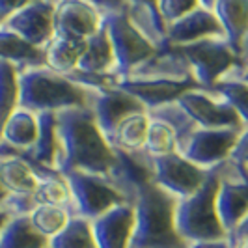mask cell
<instances>
[{
  "label": "cell",
  "mask_w": 248,
  "mask_h": 248,
  "mask_svg": "<svg viewBox=\"0 0 248 248\" xmlns=\"http://www.w3.org/2000/svg\"><path fill=\"white\" fill-rule=\"evenodd\" d=\"M90 108L93 110L95 122L107 138L116 131V127L122 124L125 118L138 114V112H148L140 101H137L133 95H129L127 92L120 90L118 86L93 92V99H92Z\"/></svg>",
  "instance_id": "2e32d148"
},
{
  "label": "cell",
  "mask_w": 248,
  "mask_h": 248,
  "mask_svg": "<svg viewBox=\"0 0 248 248\" xmlns=\"http://www.w3.org/2000/svg\"><path fill=\"white\" fill-rule=\"evenodd\" d=\"M175 49L188 63L196 84L203 90H213L215 84H218L239 65V56L224 37L202 39Z\"/></svg>",
  "instance_id": "8992f818"
},
{
  "label": "cell",
  "mask_w": 248,
  "mask_h": 248,
  "mask_svg": "<svg viewBox=\"0 0 248 248\" xmlns=\"http://www.w3.org/2000/svg\"><path fill=\"white\" fill-rule=\"evenodd\" d=\"M241 237H248V215L241 220V224L237 226L235 230L228 235V239L230 241H235V239H241Z\"/></svg>",
  "instance_id": "8d00e7d4"
},
{
  "label": "cell",
  "mask_w": 248,
  "mask_h": 248,
  "mask_svg": "<svg viewBox=\"0 0 248 248\" xmlns=\"http://www.w3.org/2000/svg\"><path fill=\"white\" fill-rule=\"evenodd\" d=\"M21 88H19V69L13 63L0 60V138L6 122L19 107Z\"/></svg>",
  "instance_id": "4316f807"
},
{
  "label": "cell",
  "mask_w": 248,
  "mask_h": 248,
  "mask_svg": "<svg viewBox=\"0 0 248 248\" xmlns=\"http://www.w3.org/2000/svg\"><path fill=\"white\" fill-rule=\"evenodd\" d=\"M241 133L239 129H194L177 144V153L200 168L213 170L230 161Z\"/></svg>",
  "instance_id": "ba28073f"
},
{
  "label": "cell",
  "mask_w": 248,
  "mask_h": 248,
  "mask_svg": "<svg viewBox=\"0 0 248 248\" xmlns=\"http://www.w3.org/2000/svg\"><path fill=\"white\" fill-rule=\"evenodd\" d=\"M73 196V217H82L90 222L97 220L105 213L131 203L124 194L112 185L107 177L86 172H69L63 175Z\"/></svg>",
  "instance_id": "52a82bcc"
},
{
  "label": "cell",
  "mask_w": 248,
  "mask_h": 248,
  "mask_svg": "<svg viewBox=\"0 0 248 248\" xmlns=\"http://www.w3.org/2000/svg\"><path fill=\"white\" fill-rule=\"evenodd\" d=\"M218 170L220 188L217 196V211L226 233L230 235L248 215V183L232 161L222 162Z\"/></svg>",
  "instance_id": "7c38bea8"
},
{
  "label": "cell",
  "mask_w": 248,
  "mask_h": 248,
  "mask_svg": "<svg viewBox=\"0 0 248 248\" xmlns=\"http://www.w3.org/2000/svg\"><path fill=\"white\" fill-rule=\"evenodd\" d=\"M97 248H129L135 232V207L118 205L92 222Z\"/></svg>",
  "instance_id": "e0dca14e"
},
{
  "label": "cell",
  "mask_w": 248,
  "mask_h": 248,
  "mask_svg": "<svg viewBox=\"0 0 248 248\" xmlns=\"http://www.w3.org/2000/svg\"><path fill=\"white\" fill-rule=\"evenodd\" d=\"M2 25H4V23H2V19H0V26H2Z\"/></svg>",
  "instance_id": "60d3db41"
},
{
  "label": "cell",
  "mask_w": 248,
  "mask_h": 248,
  "mask_svg": "<svg viewBox=\"0 0 248 248\" xmlns=\"http://www.w3.org/2000/svg\"><path fill=\"white\" fill-rule=\"evenodd\" d=\"M37 133H39L37 114L25 108H17L4 125L0 142L17 151H28L34 148Z\"/></svg>",
  "instance_id": "44dd1931"
},
{
  "label": "cell",
  "mask_w": 248,
  "mask_h": 248,
  "mask_svg": "<svg viewBox=\"0 0 248 248\" xmlns=\"http://www.w3.org/2000/svg\"><path fill=\"white\" fill-rule=\"evenodd\" d=\"M0 248H49V239L37 233L26 217H10L0 232Z\"/></svg>",
  "instance_id": "d4e9b609"
},
{
  "label": "cell",
  "mask_w": 248,
  "mask_h": 248,
  "mask_svg": "<svg viewBox=\"0 0 248 248\" xmlns=\"http://www.w3.org/2000/svg\"><path fill=\"white\" fill-rule=\"evenodd\" d=\"M19 107L34 114L62 112L92 107L93 90L75 84L69 77L45 67H32L19 73Z\"/></svg>",
  "instance_id": "3957f363"
},
{
  "label": "cell",
  "mask_w": 248,
  "mask_h": 248,
  "mask_svg": "<svg viewBox=\"0 0 248 248\" xmlns=\"http://www.w3.org/2000/svg\"><path fill=\"white\" fill-rule=\"evenodd\" d=\"M32 226L36 228L37 233L45 237V239H52L56 237L67 222L71 220V213L63 207H54V205H39L34 211L28 215Z\"/></svg>",
  "instance_id": "f546056e"
},
{
  "label": "cell",
  "mask_w": 248,
  "mask_h": 248,
  "mask_svg": "<svg viewBox=\"0 0 248 248\" xmlns=\"http://www.w3.org/2000/svg\"><path fill=\"white\" fill-rule=\"evenodd\" d=\"M230 159L237 164H248V127L243 129V133L239 135V140H237Z\"/></svg>",
  "instance_id": "e575fe53"
},
{
  "label": "cell",
  "mask_w": 248,
  "mask_h": 248,
  "mask_svg": "<svg viewBox=\"0 0 248 248\" xmlns=\"http://www.w3.org/2000/svg\"><path fill=\"white\" fill-rule=\"evenodd\" d=\"M118 88L133 95L148 112L175 103L185 92L200 88L196 80H166V78H120Z\"/></svg>",
  "instance_id": "5bb4252c"
},
{
  "label": "cell",
  "mask_w": 248,
  "mask_h": 248,
  "mask_svg": "<svg viewBox=\"0 0 248 248\" xmlns=\"http://www.w3.org/2000/svg\"><path fill=\"white\" fill-rule=\"evenodd\" d=\"M103 26V15L93 2L62 0L56 2L54 12V37L88 41Z\"/></svg>",
  "instance_id": "4fadbf2b"
},
{
  "label": "cell",
  "mask_w": 248,
  "mask_h": 248,
  "mask_svg": "<svg viewBox=\"0 0 248 248\" xmlns=\"http://www.w3.org/2000/svg\"><path fill=\"white\" fill-rule=\"evenodd\" d=\"M177 202L155 183L144 186L133 202L135 232L129 248H190L175 226Z\"/></svg>",
  "instance_id": "7a4b0ae2"
},
{
  "label": "cell",
  "mask_w": 248,
  "mask_h": 248,
  "mask_svg": "<svg viewBox=\"0 0 248 248\" xmlns=\"http://www.w3.org/2000/svg\"><path fill=\"white\" fill-rule=\"evenodd\" d=\"M8 220H10V215L0 209V232H2V228L6 226V222H8Z\"/></svg>",
  "instance_id": "ab89813d"
},
{
  "label": "cell",
  "mask_w": 248,
  "mask_h": 248,
  "mask_svg": "<svg viewBox=\"0 0 248 248\" xmlns=\"http://www.w3.org/2000/svg\"><path fill=\"white\" fill-rule=\"evenodd\" d=\"M175 105L185 112L196 129H245L237 112L211 90H188Z\"/></svg>",
  "instance_id": "9c48e42d"
},
{
  "label": "cell",
  "mask_w": 248,
  "mask_h": 248,
  "mask_svg": "<svg viewBox=\"0 0 248 248\" xmlns=\"http://www.w3.org/2000/svg\"><path fill=\"white\" fill-rule=\"evenodd\" d=\"M0 181L12 194H32L39 177L23 157L0 153Z\"/></svg>",
  "instance_id": "603a6c76"
},
{
  "label": "cell",
  "mask_w": 248,
  "mask_h": 248,
  "mask_svg": "<svg viewBox=\"0 0 248 248\" xmlns=\"http://www.w3.org/2000/svg\"><path fill=\"white\" fill-rule=\"evenodd\" d=\"M149 129V114L138 112L129 118H125L122 124L116 127V131L107 138L112 149L122 151H140L146 148V138Z\"/></svg>",
  "instance_id": "cb8c5ba5"
},
{
  "label": "cell",
  "mask_w": 248,
  "mask_h": 248,
  "mask_svg": "<svg viewBox=\"0 0 248 248\" xmlns=\"http://www.w3.org/2000/svg\"><path fill=\"white\" fill-rule=\"evenodd\" d=\"M0 60L13 63L19 73L32 67H45V49H37L12 30L0 26Z\"/></svg>",
  "instance_id": "ffe728a7"
},
{
  "label": "cell",
  "mask_w": 248,
  "mask_h": 248,
  "mask_svg": "<svg viewBox=\"0 0 248 248\" xmlns=\"http://www.w3.org/2000/svg\"><path fill=\"white\" fill-rule=\"evenodd\" d=\"M78 71L84 73H114L116 75V56L112 49L110 37L105 25L101 30L86 41V49L78 62Z\"/></svg>",
  "instance_id": "7402d4cb"
},
{
  "label": "cell",
  "mask_w": 248,
  "mask_h": 248,
  "mask_svg": "<svg viewBox=\"0 0 248 248\" xmlns=\"http://www.w3.org/2000/svg\"><path fill=\"white\" fill-rule=\"evenodd\" d=\"M228 77H233L243 80L245 84H248V36L245 37L243 45H241V52H239V65ZM226 78V77H224Z\"/></svg>",
  "instance_id": "836d02e7"
},
{
  "label": "cell",
  "mask_w": 248,
  "mask_h": 248,
  "mask_svg": "<svg viewBox=\"0 0 248 248\" xmlns=\"http://www.w3.org/2000/svg\"><path fill=\"white\" fill-rule=\"evenodd\" d=\"M233 248H248V237H241V239H235L232 241Z\"/></svg>",
  "instance_id": "f35d334b"
},
{
  "label": "cell",
  "mask_w": 248,
  "mask_h": 248,
  "mask_svg": "<svg viewBox=\"0 0 248 248\" xmlns=\"http://www.w3.org/2000/svg\"><path fill=\"white\" fill-rule=\"evenodd\" d=\"M103 25L110 37L116 56V75L120 78L129 77L159 52L129 21L125 15V4L118 12L105 13Z\"/></svg>",
  "instance_id": "5b68a950"
},
{
  "label": "cell",
  "mask_w": 248,
  "mask_h": 248,
  "mask_svg": "<svg viewBox=\"0 0 248 248\" xmlns=\"http://www.w3.org/2000/svg\"><path fill=\"white\" fill-rule=\"evenodd\" d=\"M32 198H34L36 207H39V205H54V207H63L69 213L73 211L71 188H69L63 175L39 179L36 190L32 192Z\"/></svg>",
  "instance_id": "83f0119b"
},
{
  "label": "cell",
  "mask_w": 248,
  "mask_h": 248,
  "mask_svg": "<svg viewBox=\"0 0 248 248\" xmlns=\"http://www.w3.org/2000/svg\"><path fill=\"white\" fill-rule=\"evenodd\" d=\"M211 8L222 26L228 45L239 56L241 45L248 36V0H217L211 2Z\"/></svg>",
  "instance_id": "d6986e66"
},
{
  "label": "cell",
  "mask_w": 248,
  "mask_h": 248,
  "mask_svg": "<svg viewBox=\"0 0 248 248\" xmlns=\"http://www.w3.org/2000/svg\"><path fill=\"white\" fill-rule=\"evenodd\" d=\"M84 49H86V41L54 37L45 49L47 67L62 75L71 73L78 67Z\"/></svg>",
  "instance_id": "484cf974"
},
{
  "label": "cell",
  "mask_w": 248,
  "mask_h": 248,
  "mask_svg": "<svg viewBox=\"0 0 248 248\" xmlns=\"http://www.w3.org/2000/svg\"><path fill=\"white\" fill-rule=\"evenodd\" d=\"M10 196H12V192H10V190L4 186V183L0 181V207H2V203H4L6 200L10 198Z\"/></svg>",
  "instance_id": "74e56055"
},
{
  "label": "cell",
  "mask_w": 248,
  "mask_h": 248,
  "mask_svg": "<svg viewBox=\"0 0 248 248\" xmlns=\"http://www.w3.org/2000/svg\"><path fill=\"white\" fill-rule=\"evenodd\" d=\"M54 12L56 2L52 0L26 2L2 26L19 34L37 49H47V45L54 39Z\"/></svg>",
  "instance_id": "8fae6325"
},
{
  "label": "cell",
  "mask_w": 248,
  "mask_h": 248,
  "mask_svg": "<svg viewBox=\"0 0 248 248\" xmlns=\"http://www.w3.org/2000/svg\"><path fill=\"white\" fill-rule=\"evenodd\" d=\"M157 4H159V10H161L162 17L168 25L183 19L186 13H190L198 6L196 0H161Z\"/></svg>",
  "instance_id": "d6a6232c"
},
{
  "label": "cell",
  "mask_w": 248,
  "mask_h": 248,
  "mask_svg": "<svg viewBox=\"0 0 248 248\" xmlns=\"http://www.w3.org/2000/svg\"><path fill=\"white\" fill-rule=\"evenodd\" d=\"M125 15L157 50H166L172 47L168 41V23L164 21L157 2L129 0L125 2Z\"/></svg>",
  "instance_id": "ac0fdd59"
},
{
  "label": "cell",
  "mask_w": 248,
  "mask_h": 248,
  "mask_svg": "<svg viewBox=\"0 0 248 248\" xmlns=\"http://www.w3.org/2000/svg\"><path fill=\"white\" fill-rule=\"evenodd\" d=\"M211 92H215L220 99H224L233 110L237 112V116L241 118V122L245 125V129L248 127V84H245L243 80L233 78V77H226L218 84H215Z\"/></svg>",
  "instance_id": "4dcf8cb0"
},
{
  "label": "cell",
  "mask_w": 248,
  "mask_h": 248,
  "mask_svg": "<svg viewBox=\"0 0 248 248\" xmlns=\"http://www.w3.org/2000/svg\"><path fill=\"white\" fill-rule=\"evenodd\" d=\"M220 188V170L213 168L205 183L198 190L177 202L175 211V226L179 235L190 245H203L228 239L220 217L217 211V196Z\"/></svg>",
  "instance_id": "277c9868"
},
{
  "label": "cell",
  "mask_w": 248,
  "mask_h": 248,
  "mask_svg": "<svg viewBox=\"0 0 248 248\" xmlns=\"http://www.w3.org/2000/svg\"><path fill=\"white\" fill-rule=\"evenodd\" d=\"M146 151L151 157H164L177 151V135L168 124L149 116V129L146 138Z\"/></svg>",
  "instance_id": "1f68e13d"
},
{
  "label": "cell",
  "mask_w": 248,
  "mask_h": 248,
  "mask_svg": "<svg viewBox=\"0 0 248 248\" xmlns=\"http://www.w3.org/2000/svg\"><path fill=\"white\" fill-rule=\"evenodd\" d=\"M209 172L211 170L186 161L177 151L164 157H153V183L179 200L192 196L205 183Z\"/></svg>",
  "instance_id": "30bf717a"
},
{
  "label": "cell",
  "mask_w": 248,
  "mask_h": 248,
  "mask_svg": "<svg viewBox=\"0 0 248 248\" xmlns=\"http://www.w3.org/2000/svg\"><path fill=\"white\" fill-rule=\"evenodd\" d=\"M58 138H60V159L58 172H69L110 177L116 166V153L95 122L93 110L67 108L56 112Z\"/></svg>",
  "instance_id": "6da1fadb"
},
{
  "label": "cell",
  "mask_w": 248,
  "mask_h": 248,
  "mask_svg": "<svg viewBox=\"0 0 248 248\" xmlns=\"http://www.w3.org/2000/svg\"><path fill=\"white\" fill-rule=\"evenodd\" d=\"M49 248H97L92 222L82 217H71L62 232L49 241Z\"/></svg>",
  "instance_id": "f1b7e54d"
},
{
  "label": "cell",
  "mask_w": 248,
  "mask_h": 248,
  "mask_svg": "<svg viewBox=\"0 0 248 248\" xmlns=\"http://www.w3.org/2000/svg\"><path fill=\"white\" fill-rule=\"evenodd\" d=\"M211 37H224V30L213 12L211 2H198V6L183 19L168 25V41L172 47H185Z\"/></svg>",
  "instance_id": "9a60e30c"
},
{
  "label": "cell",
  "mask_w": 248,
  "mask_h": 248,
  "mask_svg": "<svg viewBox=\"0 0 248 248\" xmlns=\"http://www.w3.org/2000/svg\"><path fill=\"white\" fill-rule=\"evenodd\" d=\"M26 2L23 0H0V19L2 23H6L15 12H19Z\"/></svg>",
  "instance_id": "d590c367"
}]
</instances>
